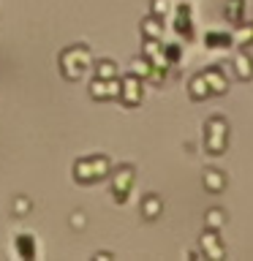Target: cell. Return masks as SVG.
Here are the masks:
<instances>
[{
  "mask_svg": "<svg viewBox=\"0 0 253 261\" xmlns=\"http://www.w3.org/2000/svg\"><path fill=\"white\" fill-rule=\"evenodd\" d=\"M204 147L210 155H223L229 147V120L215 114L204 122Z\"/></svg>",
  "mask_w": 253,
  "mask_h": 261,
  "instance_id": "cell-1",
  "label": "cell"
},
{
  "mask_svg": "<svg viewBox=\"0 0 253 261\" xmlns=\"http://www.w3.org/2000/svg\"><path fill=\"white\" fill-rule=\"evenodd\" d=\"M199 248L204 253V258L210 261H223L226 258V248H223V240L215 228H204L201 237H199Z\"/></svg>",
  "mask_w": 253,
  "mask_h": 261,
  "instance_id": "cell-2",
  "label": "cell"
},
{
  "mask_svg": "<svg viewBox=\"0 0 253 261\" xmlns=\"http://www.w3.org/2000/svg\"><path fill=\"white\" fill-rule=\"evenodd\" d=\"M201 76H204V82H207V87H210V95H223L229 90V79H226V73H223L220 65H210V68H204Z\"/></svg>",
  "mask_w": 253,
  "mask_h": 261,
  "instance_id": "cell-3",
  "label": "cell"
},
{
  "mask_svg": "<svg viewBox=\"0 0 253 261\" xmlns=\"http://www.w3.org/2000/svg\"><path fill=\"white\" fill-rule=\"evenodd\" d=\"M232 65H234V76L240 79V82H250V79H253V57H250L248 49L237 52L234 60H232Z\"/></svg>",
  "mask_w": 253,
  "mask_h": 261,
  "instance_id": "cell-4",
  "label": "cell"
},
{
  "mask_svg": "<svg viewBox=\"0 0 253 261\" xmlns=\"http://www.w3.org/2000/svg\"><path fill=\"white\" fill-rule=\"evenodd\" d=\"M120 98H122L125 103H131V106L142 101V82H139L136 73H134V76H128V79L120 85Z\"/></svg>",
  "mask_w": 253,
  "mask_h": 261,
  "instance_id": "cell-5",
  "label": "cell"
},
{
  "mask_svg": "<svg viewBox=\"0 0 253 261\" xmlns=\"http://www.w3.org/2000/svg\"><path fill=\"white\" fill-rule=\"evenodd\" d=\"M232 44L248 49L253 46V19H242L234 24V33H232Z\"/></svg>",
  "mask_w": 253,
  "mask_h": 261,
  "instance_id": "cell-6",
  "label": "cell"
},
{
  "mask_svg": "<svg viewBox=\"0 0 253 261\" xmlns=\"http://www.w3.org/2000/svg\"><path fill=\"white\" fill-rule=\"evenodd\" d=\"M201 182L204 188H207L210 193H220V191H226V174L220 169H204V174H201Z\"/></svg>",
  "mask_w": 253,
  "mask_h": 261,
  "instance_id": "cell-7",
  "label": "cell"
},
{
  "mask_svg": "<svg viewBox=\"0 0 253 261\" xmlns=\"http://www.w3.org/2000/svg\"><path fill=\"white\" fill-rule=\"evenodd\" d=\"M131 182H134V169H131V166H122L117 174H114V193H117L120 201L125 199V193L131 191Z\"/></svg>",
  "mask_w": 253,
  "mask_h": 261,
  "instance_id": "cell-8",
  "label": "cell"
},
{
  "mask_svg": "<svg viewBox=\"0 0 253 261\" xmlns=\"http://www.w3.org/2000/svg\"><path fill=\"white\" fill-rule=\"evenodd\" d=\"M223 16H226V22H242L245 19V0H226V6H223Z\"/></svg>",
  "mask_w": 253,
  "mask_h": 261,
  "instance_id": "cell-9",
  "label": "cell"
},
{
  "mask_svg": "<svg viewBox=\"0 0 253 261\" xmlns=\"http://www.w3.org/2000/svg\"><path fill=\"white\" fill-rule=\"evenodd\" d=\"M188 93H191L193 101H204V98H210V87H207V82H204L201 73H196V76L188 82Z\"/></svg>",
  "mask_w": 253,
  "mask_h": 261,
  "instance_id": "cell-10",
  "label": "cell"
},
{
  "mask_svg": "<svg viewBox=\"0 0 253 261\" xmlns=\"http://www.w3.org/2000/svg\"><path fill=\"white\" fill-rule=\"evenodd\" d=\"M93 95H98V98L120 95V82H114V79H109V82H95V85H93Z\"/></svg>",
  "mask_w": 253,
  "mask_h": 261,
  "instance_id": "cell-11",
  "label": "cell"
},
{
  "mask_svg": "<svg viewBox=\"0 0 253 261\" xmlns=\"http://www.w3.org/2000/svg\"><path fill=\"white\" fill-rule=\"evenodd\" d=\"M223 223H226V212H223V210H220V207L207 210V215H204V226L220 231V228H223Z\"/></svg>",
  "mask_w": 253,
  "mask_h": 261,
  "instance_id": "cell-12",
  "label": "cell"
},
{
  "mask_svg": "<svg viewBox=\"0 0 253 261\" xmlns=\"http://www.w3.org/2000/svg\"><path fill=\"white\" fill-rule=\"evenodd\" d=\"M161 210H163V204H161V199L158 196H147V199L142 201V215L144 218H158L161 215Z\"/></svg>",
  "mask_w": 253,
  "mask_h": 261,
  "instance_id": "cell-13",
  "label": "cell"
},
{
  "mask_svg": "<svg viewBox=\"0 0 253 261\" xmlns=\"http://www.w3.org/2000/svg\"><path fill=\"white\" fill-rule=\"evenodd\" d=\"M161 22H158V16H147V19L142 22V33H144V38H161Z\"/></svg>",
  "mask_w": 253,
  "mask_h": 261,
  "instance_id": "cell-14",
  "label": "cell"
},
{
  "mask_svg": "<svg viewBox=\"0 0 253 261\" xmlns=\"http://www.w3.org/2000/svg\"><path fill=\"white\" fill-rule=\"evenodd\" d=\"M229 44H232V36H229V33H210V36H207V46H210V49L229 46Z\"/></svg>",
  "mask_w": 253,
  "mask_h": 261,
  "instance_id": "cell-15",
  "label": "cell"
},
{
  "mask_svg": "<svg viewBox=\"0 0 253 261\" xmlns=\"http://www.w3.org/2000/svg\"><path fill=\"white\" fill-rule=\"evenodd\" d=\"M114 73H117V71H114L112 63H101V65H98V76H101V79H114Z\"/></svg>",
  "mask_w": 253,
  "mask_h": 261,
  "instance_id": "cell-16",
  "label": "cell"
},
{
  "mask_svg": "<svg viewBox=\"0 0 253 261\" xmlns=\"http://www.w3.org/2000/svg\"><path fill=\"white\" fill-rule=\"evenodd\" d=\"M169 11V0H153V14L155 16H163Z\"/></svg>",
  "mask_w": 253,
  "mask_h": 261,
  "instance_id": "cell-17",
  "label": "cell"
}]
</instances>
